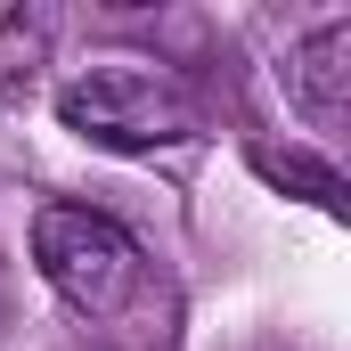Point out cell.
Segmentation results:
<instances>
[{"mask_svg": "<svg viewBox=\"0 0 351 351\" xmlns=\"http://www.w3.org/2000/svg\"><path fill=\"white\" fill-rule=\"evenodd\" d=\"M33 262L49 278V294L90 327H123L147 302V262H139L131 229L90 213V204H41L33 213Z\"/></svg>", "mask_w": 351, "mask_h": 351, "instance_id": "7a4b0ae2", "label": "cell"}, {"mask_svg": "<svg viewBox=\"0 0 351 351\" xmlns=\"http://www.w3.org/2000/svg\"><path fill=\"white\" fill-rule=\"evenodd\" d=\"M58 114H66V131H82L90 147H114V156L180 147L204 123L196 90L180 82L172 66H156V58H98V66H82L58 90Z\"/></svg>", "mask_w": 351, "mask_h": 351, "instance_id": "6da1fadb", "label": "cell"}, {"mask_svg": "<svg viewBox=\"0 0 351 351\" xmlns=\"http://www.w3.org/2000/svg\"><path fill=\"white\" fill-rule=\"evenodd\" d=\"M49 41H58V16L33 8V0H0V98H25L49 66Z\"/></svg>", "mask_w": 351, "mask_h": 351, "instance_id": "277c9868", "label": "cell"}, {"mask_svg": "<svg viewBox=\"0 0 351 351\" xmlns=\"http://www.w3.org/2000/svg\"><path fill=\"white\" fill-rule=\"evenodd\" d=\"M286 98L302 106L311 131H343V114H351V16L311 25L286 49Z\"/></svg>", "mask_w": 351, "mask_h": 351, "instance_id": "3957f363", "label": "cell"}]
</instances>
